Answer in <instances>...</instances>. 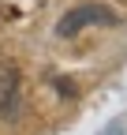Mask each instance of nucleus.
<instances>
[{
    "mask_svg": "<svg viewBox=\"0 0 127 135\" xmlns=\"http://www.w3.org/2000/svg\"><path fill=\"white\" fill-rule=\"evenodd\" d=\"M116 23H120V15L112 8H105V4H78V8L60 15L56 34L60 38H75V34L86 30V26H116Z\"/></svg>",
    "mask_w": 127,
    "mask_h": 135,
    "instance_id": "1",
    "label": "nucleus"
},
{
    "mask_svg": "<svg viewBox=\"0 0 127 135\" xmlns=\"http://www.w3.org/2000/svg\"><path fill=\"white\" fill-rule=\"evenodd\" d=\"M23 113V75L15 64H0V120L15 124Z\"/></svg>",
    "mask_w": 127,
    "mask_h": 135,
    "instance_id": "2",
    "label": "nucleus"
},
{
    "mask_svg": "<svg viewBox=\"0 0 127 135\" xmlns=\"http://www.w3.org/2000/svg\"><path fill=\"white\" fill-rule=\"evenodd\" d=\"M52 83H56V90H60L64 98H75V94H78V90H75V83H71V79H52Z\"/></svg>",
    "mask_w": 127,
    "mask_h": 135,
    "instance_id": "3",
    "label": "nucleus"
},
{
    "mask_svg": "<svg viewBox=\"0 0 127 135\" xmlns=\"http://www.w3.org/2000/svg\"><path fill=\"white\" fill-rule=\"evenodd\" d=\"M105 135H123V124H112V128H108Z\"/></svg>",
    "mask_w": 127,
    "mask_h": 135,
    "instance_id": "4",
    "label": "nucleus"
}]
</instances>
